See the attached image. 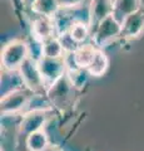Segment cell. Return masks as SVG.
<instances>
[{
  "label": "cell",
  "mask_w": 144,
  "mask_h": 151,
  "mask_svg": "<svg viewBox=\"0 0 144 151\" xmlns=\"http://www.w3.org/2000/svg\"><path fill=\"white\" fill-rule=\"evenodd\" d=\"M144 33V12L143 9L129 15L122 23V34L120 38L127 40H134L142 37Z\"/></svg>",
  "instance_id": "obj_6"
},
{
  "label": "cell",
  "mask_w": 144,
  "mask_h": 151,
  "mask_svg": "<svg viewBox=\"0 0 144 151\" xmlns=\"http://www.w3.org/2000/svg\"><path fill=\"white\" fill-rule=\"evenodd\" d=\"M40 55L41 57H46V58H63V54L65 53L64 50V47L60 42V38L58 35L52 37L49 39L44 40L43 43L40 44Z\"/></svg>",
  "instance_id": "obj_12"
},
{
  "label": "cell",
  "mask_w": 144,
  "mask_h": 151,
  "mask_svg": "<svg viewBox=\"0 0 144 151\" xmlns=\"http://www.w3.org/2000/svg\"><path fill=\"white\" fill-rule=\"evenodd\" d=\"M44 151H63L59 146H55V145H49Z\"/></svg>",
  "instance_id": "obj_19"
},
{
  "label": "cell",
  "mask_w": 144,
  "mask_h": 151,
  "mask_svg": "<svg viewBox=\"0 0 144 151\" xmlns=\"http://www.w3.org/2000/svg\"><path fill=\"white\" fill-rule=\"evenodd\" d=\"M113 13V0H92L89 5V25L92 33L101 20Z\"/></svg>",
  "instance_id": "obj_7"
},
{
  "label": "cell",
  "mask_w": 144,
  "mask_h": 151,
  "mask_svg": "<svg viewBox=\"0 0 144 151\" xmlns=\"http://www.w3.org/2000/svg\"><path fill=\"white\" fill-rule=\"evenodd\" d=\"M28 57H30V50L26 42L23 39H13L1 49V68L5 72L19 70Z\"/></svg>",
  "instance_id": "obj_1"
},
{
  "label": "cell",
  "mask_w": 144,
  "mask_h": 151,
  "mask_svg": "<svg viewBox=\"0 0 144 151\" xmlns=\"http://www.w3.org/2000/svg\"><path fill=\"white\" fill-rule=\"evenodd\" d=\"M31 30H33L34 38L39 42V43H43L44 40L57 35L54 20L52 18H46V17L36 15V18L33 20Z\"/></svg>",
  "instance_id": "obj_8"
},
{
  "label": "cell",
  "mask_w": 144,
  "mask_h": 151,
  "mask_svg": "<svg viewBox=\"0 0 144 151\" xmlns=\"http://www.w3.org/2000/svg\"><path fill=\"white\" fill-rule=\"evenodd\" d=\"M62 10H73L83 5L84 0H58Z\"/></svg>",
  "instance_id": "obj_18"
},
{
  "label": "cell",
  "mask_w": 144,
  "mask_h": 151,
  "mask_svg": "<svg viewBox=\"0 0 144 151\" xmlns=\"http://www.w3.org/2000/svg\"><path fill=\"white\" fill-rule=\"evenodd\" d=\"M108 67H109V59H108V57H106L105 52L103 49L98 48L94 58H93L92 63L87 70L93 77H101V76L106 72Z\"/></svg>",
  "instance_id": "obj_14"
},
{
  "label": "cell",
  "mask_w": 144,
  "mask_h": 151,
  "mask_svg": "<svg viewBox=\"0 0 144 151\" xmlns=\"http://www.w3.org/2000/svg\"><path fill=\"white\" fill-rule=\"evenodd\" d=\"M142 0H113V15L117 20L122 23L129 15L140 10Z\"/></svg>",
  "instance_id": "obj_10"
},
{
  "label": "cell",
  "mask_w": 144,
  "mask_h": 151,
  "mask_svg": "<svg viewBox=\"0 0 144 151\" xmlns=\"http://www.w3.org/2000/svg\"><path fill=\"white\" fill-rule=\"evenodd\" d=\"M31 10L35 15L53 19L62 9L59 6L58 0H36L31 6Z\"/></svg>",
  "instance_id": "obj_13"
},
{
  "label": "cell",
  "mask_w": 144,
  "mask_h": 151,
  "mask_svg": "<svg viewBox=\"0 0 144 151\" xmlns=\"http://www.w3.org/2000/svg\"><path fill=\"white\" fill-rule=\"evenodd\" d=\"M38 64H39L41 77H43V81H44V86L48 91L60 78H63L67 74L68 63H67L65 57L57 58V59L40 57L38 60Z\"/></svg>",
  "instance_id": "obj_3"
},
{
  "label": "cell",
  "mask_w": 144,
  "mask_h": 151,
  "mask_svg": "<svg viewBox=\"0 0 144 151\" xmlns=\"http://www.w3.org/2000/svg\"><path fill=\"white\" fill-rule=\"evenodd\" d=\"M21 1H23V4H25V5L26 6H33V4L36 1V0H21Z\"/></svg>",
  "instance_id": "obj_20"
},
{
  "label": "cell",
  "mask_w": 144,
  "mask_h": 151,
  "mask_svg": "<svg viewBox=\"0 0 144 151\" xmlns=\"http://www.w3.org/2000/svg\"><path fill=\"white\" fill-rule=\"evenodd\" d=\"M90 25L88 22H83V20H77L74 22V24L72 25L70 30H69V35L72 37V39L78 45L83 44V42L87 40L88 35L90 34Z\"/></svg>",
  "instance_id": "obj_16"
},
{
  "label": "cell",
  "mask_w": 144,
  "mask_h": 151,
  "mask_svg": "<svg viewBox=\"0 0 144 151\" xmlns=\"http://www.w3.org/2000/svg\"><path fill=\"white\" fill-rule=\"evenodd\" d=\"M45 124V113L44 111H33L25 113L20 124V135L26 139L33 132L43 130V125Z\"/></svg>",
  "instance_id": "obj_9"
},
{
  "label": "cell",
  "mask_w": 144,
  "mask_h": 151,
  "mask_svg": "<svg viewBox=\"0 0 144 151\" xmlns=\"http://www.w3.org/2000/svg\"><path fill=\"white\" fill-rule=\"evenodd\" d=\"M88 76H90L88 73L87 69H82V68H78L75 65H68V69H67V77L69 78V81L73 84L74 88H82L84 87V84L88 79Z\"/></svg>",
  "instance_id": "obj_17"
},
{
  "label": "cell",
  "mask_w": 144,
  "mask_h": 151,
  "mask_svg": "<svg viewBox=\"0 0 144 151\" xmlns=\"http://www.w3.org/2000/svg\"><path fill=\"white\" fill-rule=\"evenodd\" d=\"M18 72H19L21 83L26 87V89L31 92H39L45 88L38 60L34 59L33 57H28Z\"/></svg>",
  "instance_id": "obj_4"
},
{
  "label": "cell",
  "mask_w": 144,
  "mask_h": 151,
  "mask_svg": "<svg viewBox=\"0 0 144 151\" xmlns=\"http://www.w3.org/2000/svg\"><path fill=\"white\" fill-rule=\"evenodd\" d=\"M30 92L31 91L29 89L15 88L6 93L1 98V112L4 115H10V113L24 111L31 98Z\"/></svg>",
  "instance_id": "obj_5"
},
{
  "label": "cell",
  "mask_w": 144,
  "mask_h": 151,
  "mask_svg": "<svg viewBox=\"0 0 144 151\" xmlns=\"http://www.w3.org/2000/svg\"><path fill=\"white\" fill-rule=\"evenodd\" d=\"M98 47H95L94 44H80L72 53L73 58V64L78 68L82 69H88V67L90 65L93 58L96 53Z\"/></svg>",
  "instance_id": "obj_11"
},
{
  "label": "cell",
  "mask_w": 144,
  "mask_h": 151,
  "mask_svg": "<svg viewBox=\"0 0 144 151\" xmlns=\"http://www.w3.org/2000/svg\"><path fill=\"white\" fill-rule=\"evenodd\" d=\"M120 34H122V24L113 15H109L104 20H101L93 32V44L103 49L120 38Z\"/></svg>",
  "instance_id": "obj_2"
},
{
  "label": "cell",
  "mask_w": 144,
  "mask_h": 151,
  "mask_svg": "<svg viewBox=\"0 0 144 151\" xmlns=\"http://www.w3.org/2000/svg\"><path fill=\"white\" fill-rule=\"evenodd\" d=\"M26 147L29 151H44L49 146V140L44 130L30 134L25 139Z\"/></svg>",
  "instance_id": "obj_15"
}]
</instances>
